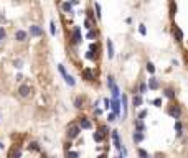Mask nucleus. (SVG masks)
Returning <instances> with one entry per match:
<instances>
[{
	"label": "nucleus",
	"instance_id": "5701e85b",
	"mask_svg": "<svg viewBox=\"0 0 188 158\" xmlns=\"http://www.w3.org/2000/svg\"><path fill=\"white\" fill-rule=\"evenodd\" d=\"M139 91H140L139 92L140 96L142 94H145V92H147V84H145V82H140V84H139Z\"/></svg>",
	"mask_w": 188,
	"mask_h": 158
},
{
	"label": "nucleus",
	"instance_id": "dca6fc26",
	"mask_svg": "<svg viewBox=\"0 0 188 158\" xmlns=\"http://www.w3.org/2000/svg\"><path fill=\"white\" fill-rule=\"evenodd\" d=\"M93 138L97 142V143H101V142H104V138H106V137L102 135L101 132H94V133H93Z\"/></svg>",
	"mask_w": 188,
	"mask_h": 158
},
{
	"label": "nucleus",
	"instance_id": "8fccbe9b",
	"mask_svg": "<svg viewBox=\"0 0 188 158\" xmlns=\"http://www.w3.org/2000/svg\"><path fill=\"white\" fill-rule=\"evenodd\" d=\"M117 158H124V157H117Z\"/></svg>",
	"mask_w": 188,
	"mask_h": 158
},
{
	"label": "nucleus",
	"instance_id": "aec40b11",
	"mask_svg": "<svg viewBox=\"0 0 188 158\" xmlns=\"http://www.w3.org/2000/svg\"><path fill=\"white\" fill-rule=\"evenodd\" d=\"M175 130H177V133H178V135H181V133H183V125H181L180 120H177V122H175Z\"/></svg>",
	"mask_w": 188,
	"mask_h": 158
},
{
	"label": "nucleus",
	"instance_id": "c85d7f7f",
	"mask_svg": "<svg viewBox=\"0 0 188 158\" xmlns=\"http://www.w3.org/2000/svg\"><path fill=\"white\" fill-rule=\"evenodd\" d=\"M147 71L150 72V74H154V72H155V66H154V63H147Z\"/></svg>",
	"mask_w": 188,
	"mask_h": 158
},
{
	"label": "nucleus",
	"instance_id": "423d86ee",
	"mask_svg": "<svg viewBox=\"0 0 188 158\" xmlns=\"http://www.w3.org/2000/svg\"><path fill=\"white\" fill-rule=\"evenodd\" d=\"M30 35H33V36H41V35H43V30H41L38 25H32L30 26Z\"/></svg>",
	"mask_w": 188,
	"mask_h": 158
},
{
	"label": "nucleus",
	"instance_id": "f3484780",
	"mask_svg": "<svg viewBox=\"0 0 188 158\" xmlns=\"http://www.w3.org/2000/svg\"><path fill=\"white\" fill-rule=\"evenodd\" d=\"M173 33L177 35V38H178V41L181 43V41H183V33H181V30H180V28H178L177 25H173Z\"/></svg>",
	"mask_w": 188,
	"mask_h": 158
},
{
	"label": "nucleus",
	"instance_id": "f257e3e1",
	"mask_svg": "<svg viewBox=\"0 0 188 158\" xmlns=\"http://www.w3.org/2000/svg\"><path fill=\"white\" fill-rule=\"evenodd\" d=\"M79 133H81V129H79V125L78 124H69V127H68V138L69 140H73V138L76 137H79Z\"/></svg>",
	"mask_w": 188,
	"mask_h": 158
},
{
	"label": "nucleus",
	"instance_id": "37998d69",
	"mask_svg": "<svg viewBox=\"0 0 188 158\" xmlns=\"http://www.w3.org/2000/svg\"><path fill=\"white\" fill-rule=\"evenodd\" d=\"M154 105L160 107V105H162V99H155V100H154Z\"/></svg>",
	"mask_w": 188,
	"mask_h": 158
},
{
	"label": "nucleus",
	"instance_id": "39448f33",
	"mask_svg": "<svg viewBox=\"0 0 188 158\" xmlns=\"http://www.w3.org/2000/svg\"><path fill=\"white\" fill-rule=\"evenodd\" d=\"M112 140H114V145H115V148L117 150H121V138H119V130H112Z\"/></svg>",
	"mask_w": 188,
	"mask_h": 158
},
{
	"label": "nucleus",
	"instance_id": "2eb2a0df",
	"mask_svg": "<svg viewBox=\"0 0 188 158\" xmlns=\"http://www.w3.org/2000/svg\"><path fill=\"white\" fill-rule=\"evenodd\" d=\"M111 92H112V97H114V99H119V97H121V91H119L117 84H114L112 87H111Z\"/></svg>",
	"mask_w": 188,
	"mask_h": 158
},
{
	"label": "nucleus",
	"instance_id": "4c0bfd02",
	"mask_svg": "<svg viewBox=\"0 0 188 158\" xmlns=\"http://www.w3.org/2000/svg\"><path fill=\"white\" fill-rule=\"evenodd\" d=\"M139 31H140V35H147V30H145V25H140V26H139Z\"/></svg>",
	"mask_w": 188,
	"mask_h": 158
},
{
	"label": "nucleus",
	"instance_id": "f704fd0d",
	"mask_svg": "<svg viewBox=\"0 0 188 158\" xmlns=\"http://www.w3.org/2000/svg\"><path fill=\"white\" fill-rule=\"evenodd\" d=\"M58 69H60V72H61V76H63V78H64V76L68 74V72H66V69H64V66H63V64H60V66H58Z\"/></svg>",
	"mask_w": 188,
	"mask_h": 158
},
{
	"label": "nucleus",
	"instance_id": "bb28decb",
	"mask_svg": "<svg viewBox=\"0 0 188 158\" xmlns=\"http://www.w3.org/2000/svg\"><path fill=\"white\" fill-rule=\"evenodd\" d=\"M122 107H124V115L127 114V97L122 96Z\"/></svg>",
	"mask_w": 188,
	"mask_h": 158
},
{
	"label": "nucleus",
	"instance_id": "f03ea898",
	"mask_svg": "<svg viewBox=\"0 0 188 158\" xmlns=\"http://www.w3.org/2000/svg\"><path fill=\"white\" fill-rule=\"evenodd\" d=\"M168 115L170 117H173L175 120H180L181 117V109H180V105H170V109H168Z\"/></svg>",
	"mask_w": 188,
	"mask_h": 158
},
{
	"label": "nucleus",
	"instance_id": "473e14b6",
	"mask_svg": "<svg viewBox=\"0 0 188 158\" xmlns=\"http://www.w3.org/2000/svg\"><path fill=\"white\" fill-rule=\"evenodd\" d=\"M74 105H76L78 109H81V107H83V99H81V97H78L76 100H74Z\"/></svg>",
	"mask_w": 188,
	"mask_h": 158
},
{
	"label": "nucleus",
	"instance_id": "6e6552de",
	"mask_svg": "<svg viewBox=\"0 0 188 158\" xmlns=\"http://www.w3.org/2000/svg\"><path fill=\"white\" fill-rule=\"evenodd\" d=\"M79 129H91V127H93V125H91V122H89V120H87L86 117H81L79 118Z\"/></svg>",
	"mask_w": 188,
	"mask_h": 158
},
{
	"label": "nucleus",
	"instance_id": "79ce46f5",
	"mask_svg": "<svg viewBox=\"0 0 188 158\" xmlns=\"http://www.w3.org/2000/svg\"><path fill=\"white\" fill-rule=\"evenodd\" d=\"M86 58H87V59H94V58H96V56H94V51H87Z\"/></svg>",
	"mask_w": 188,
	"mask_h": 158
},
{
	"label": "nucleus",
	"instance_id": "20e7f679",
	"mask_svg": "<svg viewBox=\"0 0 188 158\" xmlns=\"http://www.w3.org/2000/svg\"><path fill=\"white\" fill-rule=\"evenodd\" d=\"M30 92H32V87L27 86V84H23V86L18 87V96H20V97H28V96H30Z\"/></svg>",
	"mask_w": 188,
	"mask_h": 158
},
{
	"label": "nucleus",
	"instance_id": "0eeeda50",
	"mask_svg": "<svg viewBox=\"0 0 188 158\" xmlns=\"http://www.w3.org/2000/svg\"><path fill=\"white\" fill-rule=\"evenodd\" d=\"M81 31H79V26H74L73 30V43H81Z\"/></svg>",
	"mask_w": 188,
	"mask_h": 158
},
{
	"label": "nucleus",
	"instance_id": "ea45409f",
	"mask_svg": "<svg viewBox=\"0 0 188 158\" xmlns=\"http://www.w3.org/2000/svg\"><path fill=\"white\" fill-rule=\"evenodd\" d=\"M104 107H106V109H111V100H109V99H104Z\"/></svg>",
	"mask_w": 188,
	"mask_h": 158
},
{
	"label": "nucleus",
	"instance_id": "6ab92c4d",
	"mask_svg": "<svg viewBox=\"0 0 188 158\" xmlns=\"http://www.w3.org/2000/svg\"><path fill=\"white\" fill-rule=\"evenodd\" d=\"M132 104H134V107H140V105H142V96H140V94L134 96V100H132Z\"/></svg>",
	"mask_w": 188,
	"mask_h": 158
},
{
	"label": "nucleus",
	"instance_id": "4468645a",
	"mask_svg": "<svg viewBox=\"0 0 188 158\" xmlns=\"http://www.w3.org/2000/svg\"><path fill=\"white\" fill-rule=\"evenodd\" d=\"M81 74H83V78H86L87 81H94V74H93V71H91V69H84Z\"/></svg>",
	"mask_w": 188,
	"mask_h": 158
},
{
	"label": "nucleus",
	"instance_id": "393cba45",
	"mask_svg": "<svg viewBox=\"0 0 188 158\" xmlns=\"http://www.w3.org/2000/svg\"><path fill=\"white\" fill-rule=\"evenodd\" d=\"M114 84H115V81H114V76H111V74H109V76H107V87L111 89V87H112Z\"/></svg>",
	"mask_w": 188,
	"mask_h": 158
},
{
	"label": "nucleus",
	"instance_id": "1a4fd4ad",
	"mask_svg": "<svg viewBox=\"0 0 188 158\" xmlns=\"http://www.w3.org/2000/svg\"><path fill=\"white\" fill-rule=\"evenodd\" d=\"M160 87V84H158V81L155 78H150L148 79V89H152V91H157Z\"/></svg>",
	"mask_w": 188,
	"mask_h": 158
},
{
	"label": "nucleus",
	"instance_id": "a19ab883",
	"mask_svg": "<svg viewBox=\"0 0 188 158\" xmlns=\"http://www.w3.org/2000/svg\"><path fill=\"white\" fill-rule=\"evenodd\" d=\"M96 12H97V18H101V5L96 3Z\"/></svg>",
	"mask_w": 188,
	"mask_h": 158
},
{
	"label": "nucleus",
	"instance_id": "ddd939ff",
	"mask_svg": "<svg viewBox=\"0 0 188 158\" xmlns=\"http://www.w3.org/2000/svg\"><path fill=\"white\" fill-rule=\"evenodd\" d=\"M134 127H135V132H145V125H144V122L142 120H135L134 122Z\"/></svg>",
	"mask_w": 188,
	"mask_h": 158
},
{
	"label": "nucleus",
	"instance_id": "7ed1b4c3",
	"mask_svg": "<svg viewBox=\"0 0 188 158\" xmlns=\"http://www.w3.org/2000/svg\"><path fill=\"white\" fill-rule=\"evenodd\" d=\"M111 109H112V114L115 117H119L121 115V100L119 99H112L111 100Z\"/></svg>",
	"mask_w": 188,
	"mask_h": 158
},
{
	"label": "nucleus",
	"instance_id": "a18cd8bd",
	"mask_svg": "<svg viewBox=\"0 0 188 158\" xmlns=\"http://www.w3.org/2000/svg\"><path fill=\"white\" fill-rule=\"evenodd\" d=\"M84 25H86L87 30H91V28H93V26H91V21H89V20H86V23H84Z\"/></svg>",
	"mask_w": 188,
	"mask_h": 158
},
{
	"label": "nucleus",
	"instance_id": "412c9836",
	"mask_svg": "<svg viewBox=\"0 0 188 158\" xmlns=\"http://www.w3.org/2000/svg\"><path fill=\"white\" fill-rule=\"evenodd\" d=\"M64 81H66L68 86H74V84H76V81L73 79V76H69V74H66V76H64Z\"/></svg>",
	"mask_w": 188,
	"mask_h": 158
},
{
	"label": "nucleus",
	"instance_id": "72a5a7b5",
	"mask_svg": "<svg viewBox=\"0 0 188 158\" xmlns=\"http://www.w3.org/2000/svg\"><path fill=\"white\" fill-rule=\"evenodd\" d=\"M78 157H79L78 151H68V158H78Z\"/></svg>",
	"mask_w": 188,
	"mask_h": 158
},
{
	"label": "nucleus",
	"instance_id": "09e8293b",
	"mask_svg": "<svg viewBox=\"0 0 188 158\" xmlns=\"http://www.w3.org/2000/svg\"><path fill=\"white\" fill-rule=\"evenodd\" d=\"M41 158H48V157H46V155H43V157H41Z\"/></svg>",
	"mask_w": 188,
	"mask_h": 158
},
{
	"label": "nucleus",
	"instance_id": "a878e982",
	"mask_svg": "<svg viewBox=\"0 0 188 158\" xmlns=\"http://www.w3.org/2000/svg\"><path fill=\"white\" fill-rule=\"evenodd\" d=\"M63 10H64V12H69V13H71V12H73V5L66 2V3H63Z\"/></svg>",
	"mask_w": 188,
	"mask_h": 158
},
{
	"label": "nucleus",
	"instance_id": "b1692460",
	"mask_svg": "<svg viewBox=\"0 0 188 158\" xmlns=\"http://www.w3.org/2000/svg\"><path fill=\"white\" fill-rule=\"evenodd\" d=\"M87 40H93V38H97V30H91V31L87 33Z\"/></svg>",
	"mask_w": 188,
	"mask_h": 158
},
{
	"label": "nucleus",
	"instance_id": "cd10ccee",
	"mask_svg": "<svg viewBox=\"0 0 188 158\" xmlns=\"http://www.w3.org/2000/svg\"><path fill=\"white\" fill-rule=\"evenodd\" d=\"M165 96H167L168 99H173V97H175V92H173V89H165Z\"/></svg>",
	"mask_w": 188,
	"mask_h": 158
},
{
	"label": "nucleus",
	"instance_id": "9b49d317",
	"mask_svg": "<svg viewBox=\"0 0 188 158\" xmlns=\"http://www.w3.org/2000/svg\"><path fill=\"white\" fill-rule=\"evenodd\" d=\"M144 138H145V135H144L142 132H134V133H132V140H134L135 143H140Z\"/></svg>",
	"mask_w": 188,
	"mask_h": 158
},
{
	"label": "nucleus",
	"instance_id": "49530a36",
	"mask_svg": "<svg viewBox=\"0 0 188 158\" xmlns=\"http://www.w3.org/2000/svg\"><path fill=\"white\" fill-rule=\"evenodd\" d=\"M15 68H18V69H20V68H21V61H15Z\"/></svg>",
	"mask_w": 188,
	"mask_h": 158
},
{
	"label": "nucleus",
	"instance_id": "c03bdc74",
	"mask_svg": "<svg viewBox=\"0 0 188 158\" xmlns=\"http://www.w3.org/2000/svg\"><path fill=\"white\" fill-rule=\"evenodd\" d=\"M107 118H109V122H114V120H115V115H114V114H109Z\"/></svg>",
	"mask_w": 188,
	"mask_h": 158
},
{
	"label": "nucleus",
	"instance_id": "de8ad7c7",
	"mask_svg": "<svg viewBox=\"0 0 188 158\" xmlns=\"http://www.w3.org/2000/svg\"><path fill=\"white\" fill-rule=\"evenodd\" d=\"M97 158H107V157H106V155H99Z\"/></svg>",
	"mask_w": 188,
	"mask_h": 158
},
{
	"label": "nucleus",
	"instance_id": "9d476101",
	"mask_svg": "<svg viewBox=\"0 0 188 158\" xmlns=\"http://www.w3.org/2000/svg\"><path fill=\"white\" fill-rule=\"evenodd\" d=\"M106 46H107V56H109V59L114 58V45H112V40H107Z\"/></svg>",
	"mask_w": 188,
	"mask_h": 158
},
{
	"label": "nucleus",
	"instance_id": "2f4dec72",
	"mask_svg": "<svg viewBox=\"0 0 188 158\" xmlns=\"http://www.w3.org/2000/svg\"><path fill=\"white\" fill-rule=\"evenodd\" d=\"M139 157L140 158H148V155H147V151L144 150V148H139Z\"/></svg>",
	"mask_w": 188,
	"mask_h": 158
},
{
	"label": "nucleus",
	"instance_id": "7c9ffc66",
	"mask_svg": "<svg viewBox=\"0 0 188 158\" xmlns=\"http://www.w3.org/2000/svg\"><path fill=\"white\" fill-rule=\"evenodd\" d=\"M50 33H51V35H56V26H54V21H51V23H50Z\"/></svg>",
	"mask_w": 188,
	"mask_h": 158
},
{
	"label": "nucleus",
	"instance_id": "e433bc0d",
	"mask_svg": "<svg viewBox=\"0 0 188 158\" xmlns=\"http://www.w3.org/2000/svg\"><path fill=\"white\" fill-rule=\"evenodd\" d=\"M170 12H172V13H170V15L173 17L175 13H177V5H173V3H172V5H170Z\"/></svg>",
	"mask_w": 188,
	"mask_h": 158
},
{
	"label": "nucleus",
	"instance_id": "c756f323",
	"mask_svg": "<svg viewBox=\"0 0 188 158\" xmlns=\"http://www.w3.org/2000/svg\"><path fill=\"white\" fill-rule=\"evenodd\" d=\"M28 148H32V150H35V151H40V147H38V143H36V142L30 143V145H28Z\"/></svg>",
	"mask_w": 188,
	"mask_h": 158
},
{
	"label": "nucleus",
	"instance_id": "58836bf2",
	"mask_svg": "<svg viewBox=\"0 0 188 158\" xmlns=\"http://www.w3.org/2000/svg\"><path fill=\"white\" fill-rule=\"evenodd\" d=\"M144 117H147V110H140L139 114V120H144Z\"/></svg>",
	"mask_w": 188,
	"mask_h": 158
},
{
	"label": "nucleus",
	"instance_id": "4be33fe9",
	"mask_svg": "<svg viewBox=\"0 0 188 158\" xmlns=\"http://www.w3.org/2000/svg\"><path fill=\"white\" fill-rule=\"evenodd\" d=\"M97 132H101L102 135L106 137V135L109 133V127H107V125H101V127H99V130H97Z\"/></svg>",
	"mask_w": 188,
	"mask_h": 158
},
{
	"label": "nucleus",
	"instance_id": "c9c22d12",
	"mask_svg": "<svg viewBox=\"0 0 188 158\" xmlns=\"http://www.w3.org/2000/svg\"><path fill=\"white\" fill-rule=\"evenodd\" d=\"M5 35H7V33H5V30H3V28H0V43L5 40Z\"/></svg>",
	"mask_w": 188,
	"mask_h": 158
},
{
	"label": "nucleus",
	"instance_id": "a211bd4d",
	"mask_svg": "<svg viewBox=\"0 0 188 158\" xmlns=\"http://www.w3.org/2000/svg\"><path fill=\"white\" fill-rule=\"evenodd\" d=\"M20 157H21V150L15 147L13 150L10 151V157H8V158H20Z\"/></svg>",
	"mask_w": 188,
	"mask_h": 158
},
{
	"label": "nucleus",
	"instance_id": "f8f14e48",
	"mask_svg": "<svg viewBox=\"0 0 188 158\" xmlns=\"http://www.w3.org/2000/svg\"><path fill=\"white\" fill-rule=\"evenodd\" d=\"M15 40H17V41H25V40H27V31L18 30V31L15 33Z\"/></svg>",
	"mask_w": 188,
	"mask_h": 158
}]
</instances>
